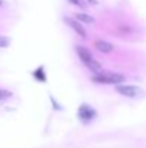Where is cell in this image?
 Segmentation results:
<instances>
[{
  "mask_svg": "<svg viewBox=\"0 0 146 148\" xmlns=\"http://www.w3.org/2000/svg\"><path fill=\"white\" fill-rule=\"evenodd\" d=\"M75 50H76L79 59H80V60H82V62H83V63H85L92 72H95V73L102 72V65H100L96 59L93 58L92 52L88 49V48H85L83 45H76V46H75Z\"/></svg>",
  "mask_w": 146,
  "mask_h": 148,
  "instance_id": "obj_1",
  "label": "cell"
},
{
  "mask_svg": "<svg viewBox=\"0 0 146 148\" xmlns=\"http://www.w3.org/2000/svg\"><path fill=\"white\" fill-rule=\"evenodd\" d=\"M92 81L95 84H103V85H123L126 78L120 73H112V72H99L92 76Z\"/></svg>",
  "mask_w": 146,
  "mask_h": 148,
  "instance_id": "obj_2",
  "label": "cell"
},
{
  "mask_svg": "<svg viewBox=\"0 0 146 148\" xmlns=\"http://www.w3.org/2000/svg\"><path fill=\"white\" fill-rule=\"evenodd\" d=\"M77 116L83 124H90L95 118L97 116V112L95 108H92L88 103H82L77 109Z\"/></svg>",
  "mask_w": 146,
  "mask_h": 148,
  "instance_id": "obj_3",
  "label": "cell"
},
{
  "mask_svg": "<svg viewBox=\"0 0 146 148\" xmlns=\"http://www.w3.org/2000/svg\"><path fill=\"white\" fill-rule=\"evenodd\" d=\"M116 91L120 95L128 97V98H136V97H139L143 92L142 88H139L136 85H117L116 86Z\"/></svg>",
  "mask_w": 146,
  "mask_h": 148,
  "instance_id": "obj_4",
  "label": "cell"
},
{
  "mask_svg": "<svg viewBox=\"0 0 146 148\" xmlns=\"http://www.w3.org/2000/svg\"><path fill=\"white\" fill-rule=\"evenodd\" d=\"M65 23H66L69 27H72V29H73V30H75V32L82 38V39H85V38H86V35H88V33H86L85 27L80 25V22H77L76 19H72V17H65Z\"/></svg>",
  "mask_w": 146,
  "mask_h": 148,
  "instance_id": "obj_5",
  "label": "cell"
},
{
  "mask_svg": "<svg viewBox=\"0 0 146 148\" xmlns=\"http://www.w3.org/2000/svg\"><path fill=\"white\" fill-rule=\"evenodd\" d=\"M95 48H96L99 52H102V53H110L112 50H113V45L112 43H109V42H106V40H95Z\"/></svg>",
  "mask_w": 146,
  "mask_h": 148,
  "instance_id": "obj_6",
  "label": "cell"
},
{
  "mask_svg": "<svg viewBox=\"0 0 146 148\" xmlns=\"http://www.w3.org/2000/svg\"><path fill=\"white\" fill-rule=\"evenodd\" d=\"M75 19L77 22H83V23H95V19L86 13H76L75 14Z\"/></svg>",
  "mask_w": 146,
  "mask_h": 148,
  "instance_id": "obj_7",
  "label": "cell"
},
{
  "mask_svg": "<svg viewBox=\"0 0 146 148\" xmlns=\"http://www.w3.org/2000/svg\"><path fill=\"white\" fill-rule=\"evenodd\" d=\"M35 78L37 79V81H40V82H46V75H45V71H43V68H39L35 73Z\"/></svg>",
  "mask_w": 146,
  "mask_h": 148,
  "instance_id": "obj_8",
  "label": "cell"
},
{
  "mask_svg": "<svg viewBox=\"0 0 146 148\" xmlns=\"http://www.w3.org/2000/svg\"><path fill=\"white\" fill-rule=\"evenodd\" d=\"M72 4H75V6H77V7H80V9H83V7H86V3H85V0H69Z\"/></svg>",
  "mask_w": 146,
  "mask_h": 148,
  "instance_id": "obj_9",
  "label": "cell"
},
{
  "mask_svg": "<svg viewBox=\"0 0 146 148\" xmlns=\"http://www.w3.org/2000/svg\"><path fill=\"white\" fill-rule=\"evenodd\" d=\"M10 97H12V92L4 91V89H0V101H4V99L10 98Z\"/></svg>",
  "mask_w": 146,
  "mask_h": 148,
  "instance_id": "obj_10",
  "label": "cell"
},
{
  "mask_svg": "<svg viewBox=\"0 0 146 148\" xmlns=\"http://www.w3.org/2000/svg\"><path fill=\"white\" fill-rule=\"evenodd\" d=\"M9 45V39L4 36H0V48H6Z\"/></svg>",
  "mask_w": 146,
  "mask_h": 148,
  "instance_id": "obj_11",
  "label": "cell"
},
{
  "mask_svg": "<svg viewBox=\"0 0 146 148\" xmlns=\"http://www.w3.org/2000/svg\"><path fill=\"white\" fill-rule=\"evenodd\" d=\"M88 1H89L90 4H93V6H97V4H99V3H97V0H88Z\"/></svg>",
  "mask_w": 146,
  "mask_h": 148,
  "instance_id": "obj_12",
  "label": "cell"
},
{
  "mask_svg": "<svg viewBox=\"0 0 146 148\" xmlns=\"http://www.w3.org/2000/svg\"><path fill=\"white\" fill-rule=\"evenodd\" d=\"M1 6H4V0H0V7Z\"/></svg>",
  "mask_w": 146,
  "mask_h": 148,
  "instance_id": "obj_13",
  "label": "cell"
}]
</instances>
